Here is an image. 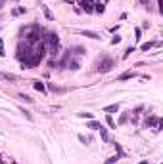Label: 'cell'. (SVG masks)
Wrapping results in <instances>:
<instances>
[{
  "instance_id": "31",
  "label": "cell",
  "mask_w": 163,
  "mask_h": 164,
  "mask_svg": "<svg viewBox=\"0 0 163 164\" xmlns=\"http://www.w3.org/2000/svg\"><path fill=\"white\" fill-rule=\"evenodd\" d=\"M19 97H21V99H25V101H29V103H31V101H33V97L25 96V94H21V96H19Z\"/></svg>"
},
{
  "instance_id": "29",
  "label": "cell",
  "mask_w": 163,
  "mask_h": 164,
  "mask_svg": "<svg viewBox=\"0 0 163 164\" xmlns=\"http://www.w3.org/2000/svg\"><path fill=\"white\" fill-rule=\"evenodd\" d=\"M134 34H136V40H140V38H142V31H140V29H134Z\"/></svg>"
},
{
  "instance_id": "13",
  "label": "cell",
  "mask_w": 163,
  "mask_h": 164,
  "mask_svg": "<svg viewBox=\"0 0 163 164\" xmlns=\"http://www.w3.org/2000/svg\"><path fill=\"white\" fill-rule=\"evenodd\" d=\"M104 10H106V6H104L102 2H94V12H96V14H104Z\"/></svg>"
},
{
  "instance_id": "35",
  "label": "cell",
  "mask_w": 163,
  "mask_h": 164,
  "mask_svg": "<svg viewBox=\"0 0 163 164\" xmlns=\"http://www.w3.org/2000/svg\"><path fill=\"white\" fill-rule=\"evenodd\" d=\"M65 2H69V4H73V2H75V0H65Z\"/></svg>"
},
{
  "instance_id": "36",
  "label": "cell",
  "mask_w": 163,
  "mask_h": 164,
  "mask_svg": "<svg viewBox=\"0 0 163 164\" xmlns=\"http://www.w3.org/2000/svg\"><path fill=\"white\" fill-rule=\"evenodd\" d=\"M138 164H148V162H146V160H142V162H138Z\"/></svg>"
},
{
  "instance_id": "18",
  "label": "cell",
  "mask_w": 163,
  "mask_h": 164,
  "mask_svg": "<svg viewBox=\"0 0 163 164\" xmlns=\"http://www.w3.org/2000/svg\"><path fill=\"white\" fill-rule=\"evenodd\" d=\"M21 14H25V8H14L12 10V15H14V17H17V15H21Z\"/></svg>"
},
{
  "instance_id": "2",
  "label": "cell",
  "mask_w": 163,
  "mask_h": 164,
  "mask_svg": "<svg viewBox=\"0 0 163 164\" xmlns=\"http://www.w3.org/2000/svg\"><path fill=\"white\" fill-rule=\"evenodd\" d=\"M42 42L50 48L54 54L58 52V48H60V37H58L56 32H46L44 31V37H42Z\"/></svg>"
},
{
  "instance_id": "14",
  "label": "cell",
  "mask_w": 163,
  "mask_h": 164,
  "mask_svg": "<svg viewBox=\"0 0 163 164\" xmlns=\"http://www.w3.org/2000/svg\"><path fill=\"white\" fill-rule=\"evenodd\" d=\"M65 67H69V69H73V71H77V69H79V61H77V59H69Z\"/></svg>"
},
{
  "instance_id": "3",
  "label": "cell",
  "mask_w": 163,
  "mask_h": 164,
  "mask_svg": "<svg viewBox=\"0 0 163 164\" xmlns=\"http://www.w3.org/2000/svg\"><path fill=\"white\" fill-rule=\"evenodd\" d=\"M31 54H33V48H31V44H21L17 46V59L21 61V65H23V69H25V63L29 61V57H31Z\"/></svg>"
},
{
  "instance_id": "27",
  "label": "cell",
  "mask_w": 163,
  "mask_h": 164,
  "mask_svg": "<svg viewBox=\"0 0 163 164\" xmlns=\"http://www.w3.org/2000/svg\"><path fill=\"white\" fill-rule=\"evenodd\" d=\"M0 55H6V50H4V40L0 38Z\"/></svg>"
},
{
  "instance_id": "16",
  "label": "cell",
  "mask_w": 163,
  "mask_h": 164,
  "mask_svg": "<svg viewBox=\"0 0 163 164\" xmlns=\"http://www.w3.org/2000/svg\"><path fill=\"white\" fill-rule=\"evenodd\" d=\"M100 136H102V141H109V134H107L106 128L100 126Z\"/></svg>"
},
{
  "instance_id": "6",
  "label": "cell",
  "mask_w": 163,
  "mask_h": 164,
  "mask_svg": "<svg viewBox=\"0 0 163 164\" xmlns=\"http://www.w3.org/2000/svg\"><path fill=\"white\" fill-rule=\"evenodd\" d=\"M117 111H119V103H111V105H107V107H104V113H107V114H113Z\"/></svg>"
},
{
  "instance_id": "19",
  "label": "cell",
  "mask_w": 163,
  "mask_h": 164,
  "mask_svg": "<svg viewBox=\"0 0 163 164\" xmlns=\"http://www.w3.org/2000/svg\"><path fill=\"white\" fill-rule=\"evenodd\" d=\"M2 76H4L6 80H12V82L17 80V76H15V74H12V73H2Z\"/></svg>"
},
{
  "instance_id": "1",
  "label": "cell",
  "mask_w": 163,
  "mask_h": 164,
  "mask_svg": "<svg viewBox=\"0 0 163 164\" xmlns=\"http://www.w3.org/2000/svg\"><path fill=\"white\" fill-rule=\"evenodd\" d=\"M25 34H27L29 44H37V42L42 40V34H44V29H40V25H31V27L25 29Z\"/></svg>"
},
{
  "instance_id": "24",
  "label": "cell",
  "mask_w": 163,
  "mask_h": 164,
  "mask_svg": "<svg viewBox=\"0 0 163 164\" xmlns=\"http://www.w3.org/2000/svg\"><path fill=\"white\" fill-rule=\"evenodd\" d=\"M79 116H81V119H88V120L94 119V114H92V113H79Z\"/></svg>"
},
{
  "instance_id": "22",
  "label": "cell",
  "mask_w": 163,
  "mask_h": 164,
  "mask_svg": "<svg viewBox=\"0 0 163 164\" xmlns=\"http://www.w3.org/2000/svg\"><path fill=\"white\" fill-rule=\"evenodd\" d=\"M117 160H119V155H113V156H109V158L106 160V164H115Z\"/></svg>"
},
{
  "instance_id": "33",
  "label": "cell",
  "mask_w": 163,
  "mask_h": 164,
  "mask_svg": "<svg viewBox=\"0 0 163 164\" xmlns=\"http://www.w3.org/2000/svg\"><path fill=\"white\" fill-rule=\"evenodd\" d=\"M150 0H140V4H148Z\"/></svg>"
},
{
  "instance_id": "5",
  "label": "cell",
  "mask_w": 163,
  "mask_h": 164,
  "mask_svg": "<svg viewBox=\"0 0 163 164\" xmlns=\"http://www.w3.org/2000/svg\"><path fill=\"white\" fill-rule=\"evenodd\" d=\"M81 12H86V14H92L94 12V0H81Z\"/></svg>"
},
{
  "instance_id": "20",
  "label": "cell",
  "mask_w": 163,
  "mask_h": 164,
  "mask_svg": "<svg viewBox=\"0 0 163 164\" xmlns=\"http://www.w3.org/2000/svg\"><path fill=\"white\" fill-rule=\"evenodd\" d=\"M48 88H50L52 92H58V94H61V92H65V88H58L56 84H50V86H48Z\"/></svg>"
},
{
  "instance_id": "12",
  "label": "cell",
  "mask_w": 163,
  "mask_h": 164,
  "mask_svg": "<svg viewBox=\"0 0 163 164\" xmlns=\"http://www.w3.org/2000/svg\"><path fill=\"white\" fill-rule=\"evenodd\" d=\"M154 46H157V42H146V44L140 46V50H142V52H148V50H152Z\"/></svg>"
},
{
  "instance_id": "15",
  "label": "cell",
  "mask_w": 163,
  "mask_h": 164,
  "mask_svg": "<svg viewBox=\"0 0 163 164\" xmlns=\"http://www.w3.org/2000/svg\"><path fill=\"white\" fill-rule=\"evenodd\" d=\"M134 76H136V74L132 73V71H129V73H123L121 76L117 78V80H129V78H134Z\"/></svg>"
},
{
  "instance_id": "9",
  "label": "cell",
  "mask_w": 163,
  "mask_h": 164,
  "mask_svg": "<svg viewBox=\"0 0 163 164\" xmlns=\"http://www.w3.org/2000/svg\"><path fill=\"white\" fill-rule=\"evenodd\" d=\"M81 34H83V37L92 38V40H100V34H96V32H92V31H83Z\"/></svg>"
},
{
  "instance_id": "21",
  "label": "cell",
  "mask_w": 163,
  "mask_h": 164,
  "mask_svg": "<svg viewBox=\"0 0 163 164\" xmlns=\"http://www.w3.org/2000/svg\"><path fill=\"white\" fill-rule=\"evenodd\" d=\"M88 128H92V130H100V122H96V120H90V122H88Z\"/></svg>"
},
{
  "instance_id": "8",
  "label": "cell",
  "mask_w": 163,
  "mask_h": 164,
  "mask_svg": "<svg viewBox=\"0 0 163 164\" xmlns=\"http://www.w3.org/2000/svg\"><path fill=\"white\" fill-rule=\"evenodd\" d=\"M40 10H42V14H44V17H46L48 21H52V19H54V15H52V12H50V10H48V6L40 4Z\"/></svg>"
},
{
  "instance_id": "26",
  "label": "cell",
  "mask_w": 163,
  "mask_h": 164,
  "mask_svg": "<svg viewBox=\"0 0 163 164\" xmlns=\"http://www.w3.org/2000/svg\"><path fill=\"white\" fill-rule=\"evenodd\" d=\"M48 67H50V69H56L58 67V61L56 59H50V61H48Z\"/></svg>"
},
{
  "instance_id": "4",
  "label": "cell",
  "mask_w": 163,
  "mask_h": 164,
  "mask_svg": "<svg viewBox=\"0 0 163 164\" xmlns=\"http://www.w3.org/2000/svg\"><path fill=\"white\" fill-rule=\"evenodd\" d=\"M111 67H113V59H109L107 55H104L102 57V61L98 63V73H107V71H111Z\"/></svg>"
},
{
  "instance_id": "28",
  "label": "cell",
  "mask_w": 163,
  "mask_h": 164,
  "mask_svg": "<svg viewBox=\"0 0 163 164\" xmlns=\"http://www.w3.org/2000/svg\"><path fill=\"white\" fill-rule=\"evenodd\" d=\"M79 139L84 143V145H86V143H90V137H84V136H81V134H79Z\"/></svg>"
},
{
  "instance_id": "25",
  "label": "cell",
  "mask_w": 163,
  "mask_h": 164,
  "mask_svg": "<svg viewBox=\"0 0 163 164\" xmlns=\"http://www.w3.org/2000/svg\"><path fill=\"white\" fill-rule=\"evenodd\" d=\"M132 52H134V48H132V46H130V48H127V50H125V54H123V59H127V57H129V55L132 54Z\"/></svg>"
},
{
  "instance_id": "10",
  "label": "cell",
  "mask_w": 163,
  "mask_h": 164,
  "mask_svg": "<svg viewBox=\"0 0 163 164\" xmlns=\"http://www.w3.org/2000/svg\"><path fill=\"white\" fill-rule=\"evenodd\" d=\"M157 124H159L157 116H148V119H146V126H157Z\"/></svg>"
},
{
  "instance_id": "23",
  "label": "cell",
  "mask_w": 163,
  "mask_h": 164,
  "mask_svg": "<svg viewBox=\"0 0 163 164\" xmlns=\"http://www.w3.org/2000/svg\"><path fill=\"white\" fill-rule=\"evenodd\" d=\"M106 122H107V126H109V128H115V122H113L111 114H107V116H106Z\"/></svg>"
},
{
  "instance_id": "30",
  "label": "cell",
  "mask_w": 163,
  "mask_h": 164,
  "mask_svg": "<svg viewBox=\"0 0 163 164\" xmlns=\"http://www.w3.org/2000/svg\"><path fill=\"white\" fill-rule=\"evenodd\" d=\"M119 42H121V37H113L111 38V44H119Z\"/></svg>"
},
{
  "instance_id": "17",
  "label": "cell",
  "mask_w": 163,
  "mask_h": 164,
  "mask_svg": "<svg viewBox=\"0 0 163 164\" xmlns=\"http://www.w3.org/2000/svg\"><path fill=\"white\" fill-rule=\"evenodd\" d=\"M129 116H130V111H127V113H123L121 116H119V124H125L127 120H129Z\"/></svg>"
},
{
  "instance_id": "32",
  "label": "cell",
  "mask_w": 163,
  "mask_h": 164,
  "mask_svg": "<svg viewBox=\"0 0 163 164\" xmlns=\"http://www.w3.org/2000/svg\"><path fill=\"white\" fill-rule=\"evenodd\" d=\"M21 113H23V114H25V116H27V119H29V120H31V119H33V116H31V113H29V111H25V109H21Z\"/></svg>"
},
{
  "instance_id": "11",
  "label": "cell",
  "mask_w": 163,
  "mask_h": 164,
  "mask_svg": "<svg viewBox=\"0 0 163 164\" xmlns=\"http://www.w3.org/2000/svg\"><path fill=\"white\" fill-rule=\"evenodd\" d=\"M71 52V55H84V54H86V52H84V48H81V46H75V48H73V50H69Z\"/></svg>"
},
{
  "instance_id": "34",
  "label": "cell",
  "mask_w": 163,
  "mask_h": 164,
  "mask_svg": "<svg viewBox=\"0 0 163 164\" xmlns=\"http://www.w3.org/2000/svg\"><path fill=\"white\" fill-rule=\"evenodd\" d=\"M4 4H6V0H0V8H2Z\"/></svg>"
},
{
  "instance_id": "7",
  "label": "cell",
  "mask_w": 163,
  "mask_h": 164,
  "mask_svg": "<svg viewBox=\"0 0 163 164\" xmlns=\"http://www.w3.org/2000/svg\"><path fill=\"white\" fill-rule=\"evenodd\" d=\"M33 88H35V90H38L40 94H44V92H46V86H44L40 80H33Z\"/></svg>"
}]
</instances>
